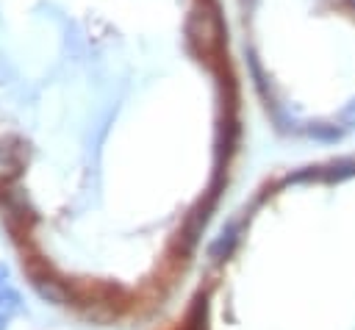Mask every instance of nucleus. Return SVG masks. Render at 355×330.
Here are the masks:
<instances>
[{
	"instance_id": "5",
	"label": "nucleus",
	"mask_w": 355,
	"mask_h": 330,
	"mask_svg": "<svg viewBox=\"0 0 355 330\" xmlns=\"http://www.w3.org/2000/svg\"><path fill=\"white\" fill-rule=\"evenodd\" d=\"M189 330H205V297L194 299V308L189 313Z\"/></svg>"
},
{
	"instance_id": "6",
	"label": "nucleus",
	"mask_w": 355,
	"mask_h": 330,
	"mask_svg": "<svg viewBox=\"0 0 355 330\" xmlns=\"http://www.w3.org/2000/svg\"><path fill=\"white\" fill-rule=\"evenodd\" d=\"M341 122H344V125H355V100L341 111Z\"/></svg>"
},
{
	"instance_id": "8",
	"label": "nucleus",
	"mask_w": 355,
	"mask_h": 330,
	"mask_svg": "<svg viewBox=\"0 0 355 330\" xmlns=\"http://www.w3.org/2000/svg\"><path fill=\"white\" fill-rule=\"evenodd\" d=\"M8 327V316L6 313H0V330H6Z\"/></svg>"
},
{
	"instance_id": "1",
	"label": "nucleus",
	"mask_w": 355,
	"mask_h": 330,
	"mask_svg": "<svg viewBox=\"0 0 355 330\" xmlns=\"http://www.w3.org/2000/svg\"><path fill=\"white\" fill-rule=\"evenodd\" d=\"M25 275H28L31 288H33L44 302H50V305H67V302H72V286L64 283L44 261L28 258Z\"/></svg>"
},
{
	"instance_id": "2",
	"label": "nucleus",
	"mask_w": 355,
	"mask_h": 330,
	"mask_svg": "<svg viewBox=\"0 0 355 330\" xmlns=\"http://www.w3.org/2000/svg\"><path fill=\"white\" fill-rule=\"evenodd\" d=\"M0 208H3V219H6V230L11 233V238H31V227L36 222L33 216V208L28 205V200L22 194H14V191H6L3 200H0Z\"/></svg>"
},
{
	"instance_id": "7",
	"label": "nucleus",
	"mask_w": 355,
	"mask_h": 330,
	"mask_svg": "<svg viewBox=\"0 0 355 330\" xmlns=\"http://www.w3.org/2000/svg\"><path fill=\"white\" fill-rule=\"evenodd\" d=\"M8 275H11V269H8V266L0 261V283H8Z\"/></svg>"
},
{
	"instance_id": "3",
	"label": "nucleus",
	"mask_w": 355,
	"mask_h": 330,
	"mask_svg": "<svg viewBox=\"0 0 355 330\" xmlns=\"http://www.w3.org/2000/svg\"><path fill=\"white\" fill-rule=\"evenodd\" d=\"M22 311V297L17 288H11L8 283H0V313H19Z\"/></svg>"
},
{
	"instance_id": "4",
	"label": "nucleus",
	"mask_w": 355,
	"mask_h": 330,
	"mask_svg": "<svg viewBox=\"0 0 355 330\" xmlns=\"http://www.w3.org/2000/svg\"><path fill=\"white\" fill-rule=\"evenodd\" d=\"M233 244H236V227L230 225V227H227V230H222V236L211 244V258H214V261H222V258L233 250Z\"/></svg>"
}]
</instances>
